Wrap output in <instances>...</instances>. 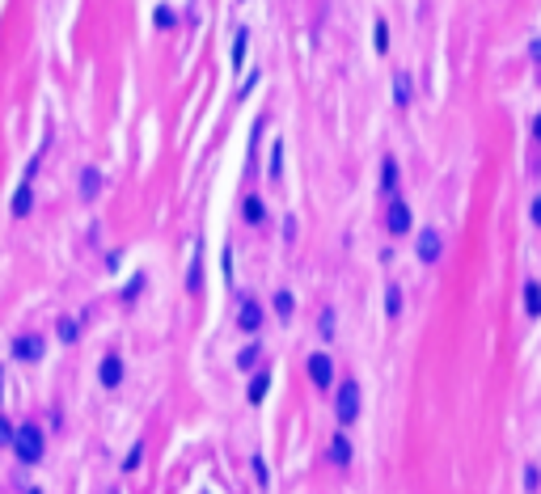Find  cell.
I'll return each instance as SVG.
<instances>
[{
	"instance_id": "cell-9",
	"label": "cell",
	"mask_w": 541,
	"mask_h": 494,
	"mask_svg": "<svg viewBox=\"0 0 541 494\" xmlns=\"http://www.w3.org/2000/svg\"><path fill=\"white\" fill-rule=\"evenodd\" d=\"M419 258H423V262H436V258H440V233H436V229H423V233H419Z\"/></svg>"
},
{
	"instance_id": "cell-15",
	"label": "cell",
	"mask_w": 541,
	"mask_h": 494,
	"mask_svg": "<svg viewBox=\"0 0 541 494\" xmlns=\"http://www.w3.org/2000/svg\"><path fill=\"white\" fill-rule=\"evenodd\" d=\"M97 186H102V174H97V169H85V178H81V194H85V199H93Z\"/></svg>"
},
{
	"instance_id": "cell-10",
	"label": "cell",
	"mask_w": 541,
	"mask_h": 494,
	"mask_svg": "<svg viewBox=\"0 0 541 494\" xmlns=\"http://www.w3.org/2000/svg\"><path fill=\"white\" fill-rule=\"evenodd\" d=\"M381 190L389 194V199H398V194H393L398 190V161L393 157H385V165H381Z\"/></svg>"
},
{
	"instance_id": "cell-29",
	"label": "cell",
	"mask_w": 541,
	"mask_h": 494,
	"mask_svg": "<svg viewBox=\"0 0 541 494\" xmlns=\"http://www.w3.org/2000/svg\"><path fill=\"white\" fill-rule=\"evenodd\" d=\"M529 51H533V60H541V38H537L533 47H529Z\"/></svg>"
},
{
	"instance_id": "cell-6",
	"label": "cell",
	"mask_w": 541,
	"mask_h": 494,
	"mask_svg": "<svg viewBox=\"0 0 541 494\" xmlns=\"http://www.w3.org/2000/svg\"><path fill=\"white\" fill-rule=\"evenodd\" d=\"M13 355H17V359H26V363L42 359V338H38V334H21V338H13Z\"/></svg>"
},
{
	"instance_id": "cell-25",
	"label": "cell",
	"mask_w": 541,
	"mask_h": 494,
	"mask_svg": "<svg viewBox=\"0 0 541 494\" xmlns=\"http://www.w3.org/2000/svg\"><path fill=\"white\" fill-rule=\"evenodd\" d=\"M157 26H174V9H157Z\"/></svg>"
},
{
	"instance_id": "cell-23",
	"label": "cell",
	"mask_w": 541,
	"mask_h": 494,
	"mask_svg": "<svg viewBox=\"0 0 541 494\" xmlns=\"http://www.w3.org/2000/svg\"><path fill=\"white\" fill-rule=\"evenodd\" d=\"M385 47H389V26L377 21V51H385Z\"/></svg>"
},
{
	"instance_id": "cell-16",
	"label": "cell",
	"mask_w": 541,
	"mask_h": 494,
	"mask_svg": "<svg viewBox=\"0 0 541 494\" xmlns=\"http://www.w3.org/2000/svg\"><path fill=\"white\" fill-rule=\"evenodd\" d=\"M385 313H389V317L402 313V287H385Z\"/></svg>"
},
{
	"instance_id": "cell-24",
	"label": "cell",
	"mask_w": 541,
	"mask_h": 494,
	"mask_svg": "<svg viewBox=\"0 0 541 494\" xmlns=\"http://www.w3.org/2000/svg\"><path fill=\"white\" fill-rule=\"evenodd\" d=\"M140 287H144V279H140V275H136V279H131V283H127V291H123V296H127V300H136V296H140Z\"/></svg>"
},
{
	"instance_id": "cell-8",
	"label": "cell",
	"mask_w": 541,
	"mask_h": 494,
	"mask_svg": "<svg viewBox=\"0 0 541 494\" xmlns=\"http://www.w3.org/2000/svg\"><path fill=\"white\" fill-rule=\"evenodd\" d=\"M97 380H102L106 389H114V385L123 380V359H118V355H106L102 367H97Z\"/></svg>"
},
{
	"instance_id": "cell-20",
	"label": "cell",
	"mask_w": 541,
	"mask_h": 494,
	"mask_svg": "<svg viewBox=\"0 0 541 494\" xmlns=\"http://www.w3.org/2000/svg\"><path fill=\"white\" fill-rule=\"evenodd\" d=\"M245 220H254V224L262 220V203L258 199H245Z\"/></svg>"
},
{
	"instance_id": "cell-5",
	"label": "cell",
	"mask_w": 541,
	"mask_h": 494,
	"mask_svg": "<svg viewBox=\"0 0 541 494\" xmlns=\"http://www.w3.org/2000/svg\"><path fill=\"white\" fill-rule=\"evenodd\" d=\"M237 326H241L245 334H254V330L262 326V309H258V300H250V296H241V309H237Z\"/></svg>"
},
{
	"instance_id": "cell-30",
	"label": "cell",
	"mask_w": 541,
	"mask_h": 494,
	"mask_svg": "<svg viewBox=\"0 0 541 494\" xmlns=\"http://www.w3.org/2000/svg\"><path fill=\"white\" fill-rule=\"evenodd\" d=\"M533 135H537V140H541V114H537V118H533Z\"/></svg>"
},
{
	"instance_id": "cell-27",
	"label": "cell",
	"mask_w": 541,
	"mask_h": 494,
	"mask_svg": "<svg viewBox=\"0 0 541 494\" xmlns=\"http://www.w3.org/2000/svg\"><path fill=\"white\" fill-rule=\"evenodd\" d=\"M254 473H258V486H266V465H262V456H254Z\"/></svg>"
},
{
	"instance_id": "cell-1",
	"label": "cell",
	"mask_w": 541,
	"mask_h": 494,
	"mask_svg": "<svg viewBox=\"0 0 541 494\" xmlns=\"http://www.w3.org/2000/svg\"><path fill=\"white\" fill-rule=\"evenodd\" d=\"M13 452H17V460L38 465V460H42V431H38L34 423H21V427H17V439H13Z\"/></svg>"
},
{
	"instance_id": "cell-14",
	"label": "cell",
	"mask_w": 541,
	"mask_h": 494,
	"mask_svg": "<svg viewBox=\"0 0 541 494\" xmlns=\"http://www.w3.org/2000/svg\"><path fill=\"white\" fill-rule=\"evenodd\" d=\"M266 389H270V372H258V376L250 380V402H254V406L266 398Z\"/></svg>"
},
{
	"instance_id": "cell-3",
	"label": "cell",
	"mask_w": 541,
	"mask_h": 494,
	"mask_svg": "<svg viewBox=\"0 0 541 494\" xmlns=\"http://www.w3.org/2000/svg\"><path fill=\"white\" fill-rule=\"evenodd\" d=\"M385 229L393 237H402L410 229V207H406V199H389V207H385Z\"/></svg>"
},
{
	"instance_id": "cell-7",
	"label": "cell",
	"mask_w": 541,
	"mask_h": 494,
	"mask_svg": "<svg viewBox=\"0 0 541 494\" xmlns=\"http://www.w3.org/2000/svg\"><path fill=\"white\" fill-rule=\"evenodd\" d=\"M34 169H38V161L26 169V182H21L17 194H13V216H17V220H21V216H30V194H34V190H30V178H34Z\"/></svg>"
},
{
	"instance_id": "cell-17",
	"label": "cell",
	"mask_w": 541,
	"mask_h": 494,
	"mask_svg": "<svg viewBox=\"0 0 541 494\" xmlns=\"http://www.w3.org/2000/svg\"><path fill=\"white\" fill-rule=\"evenodd\" d=\"M77 334H81L77 321H72V317H60V338H64V342H77Z\"/></svg>"
},
{
	"instance_id": "cell-11",
	"label": "cell",
	"mask_w": 541,
	"mask_h": 494,
	"mask_svg": "<svg viewBox=\"0 0 541 494\" xmlns=\"http://www.w3.org/2000/svg\"><path fill=\"white\" fill-rule=\"evenodd\" d=\"M330 460H334L338 469L351 465V439H347V435H334V439H330Z\"/></svg>"
},
{
	"instance_id": "cell-22",
	"label": "cell",
	"mask_w": 541,
	"mask_h": 494,
	"mask_svg": "<svg viewBox=\"0 0 541 494\" xmlns=\"http://www.w3.org/2000/svg\"><path fill=\"white\" fill-rule=\"evenodd\" d=\"M140 460H144V448H140V443H136V448L127 452V460H123V469H127V473H131V469H136Z\"/></svg>"
},
{
	"instance_id": "cell-4",
	"label": "cell",
	"mask_w": 541,
	"mask_h": 494,
	"mask_svg": "<svg viewBox=\"0 0 541 494\" xmlns=\"http://www.w3.org/2000/svg\"><path fill=\"white\" fill-rule=\"evenodd\" d=\"M309 380L317 385V389H330V380H334V363H330V355H309Z\"/></svg>"
},
{
	"instance_id": "cell-12",
	"label": "cell",
	"mask_w": 541,
	"mask_h": 494,
	"mask_svg": "<svg viewBox=\"0 0 541 494\" xmlns=\"http://www.w3.org/2000/svg\"><path fill=\"white\" fill-rule=\"evenodd\" d=\"M525 309L529 317H541V283H525Z\"/></svg>"
},
{
	"instance_id": "cell-18",
	"label": "cell",
	"mask_w": 541,
	"mask_h": 494,
	"mask_svg": "<svg viewBox=\"0 0 541 494\" xmlns=\"http://www.w3.org/2000/svg\"><path fill=\"white\" fill-rule=\"evenodd\" d=\"M245 64V30H237V38H233V68H241Z\"/></svg>"
},
{
	"instance_id": "cell-31",
	"label": "cell",
	"mask_w": 541,
	"mask_h": 494,
	"mask_svg": "<svg viewBox=\"0 0 541 494\" xmlns=\"http://www.w3.org/2000/svg\"><path fill=\"white\" fill-rule=\"evenodd\" d=\"M30 494H42V490H30Z\"/></svg>"
},
{
	"instance_id": "cell-26",
	"label": "cell",
	"mask_w": 541,
	"mask_h": 494,
	"mask_svg": "<svg viewBox=\"0 0 541 494\" xmlns=\"http://www.w3.org/2000/svg\"><path fill=\"white\" fill-rule=\"evenodd\" d=\"M322 334H326V338H330V334H334V317H330V309H326V313H322Z\"/></svg>"
},
{
	"instance_id": "cell-21",
	"label": "cell",
	"mask_w": 541,
	"mask_h": 494,
	"mask_svg": "<svg viewBox=\"0 0 541 494\" xmlns=\"http://www.w3.org/2000/svg\"><path fill=\"white\" fill-rule=\"evenodd\" d=\"M275 313H279V317H288V313H292V296H288V291H279V296H275Z\"/></svg>"
},
{
	"instance_id": "cell-28",
	"label": "cell",
	"mask_w": 541,
	"mask_h": 494,
	"mask_svg": "<svg viewBox=\"0 0 541 494\" xmlns=\"http://www.w3.org/2000/svg\"><path fill=\"white\" fill-rule=\"evenodd\" d=\"M533 220L541 224V199H533Z\"/></svg>"
},
{
	"instance_id": "cell-2",
	"label": "cell",
	"mask_w": 541,
	"mask_h": 494,
	"mask_svg": "<svg viewBox=\"0 0 541 494\" xmlns=\"http://www.w3.org/2000/svg\"><path fill=\"white\" fill-rule=\"evenodd\" d=\"M334 418L342 427H351L360 418V385L355 380H342L338 385V398H334Z\"/></svg>"
},
{
	"instance_id": "cell-13",
	"label": "cell",
	"mask_w": 541,
	"mask_h": 494,
	"mask_svg": "<svg viewBox=\"0 0 541 494\" xmlns=\"http://www.w3.org/2000/svg\"><path fill=\"white\" fill-rule=\"evenodd\" d=\"M410 77H406V72H398V77H393V97H398V106H406L410 102Z\"/></svg>"
},
{
	"instance_id": "cell-19",
	"label": "cell",
	"mask_w": 541,
	"mask_h": 494,
	"mask_svg": "<svg viewBox=\"0 0 541 494\" xmlns=\"http://www.w3.org/2000/svg\"><path fill=\"white\" fill-rule=\"evenodd\" d=\"M258 363V347H245L241 355H237V367H254Z\"/></svg>"
}]
</instances>
